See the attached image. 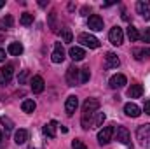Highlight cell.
I'll return each mask as SVG.
<instances>
[{
	"mask_svg": "<svg viewBox=\"0 0 150 149\" xmlns=\"http://www.w3.org/2000/svg\"><path fill=\"white\" fill-rule=\"evenodd\" d=\"M105 121V114L103 112H93V114H82V128L89 130V128H98L101 126Z\"/></svg>",
	"mask_w": 150,
	"mask_h": 149,
	"instance_id": "6da1fadb",
	"label": "cell"
},
{
	"mask_svg": "<svg viewBox=\"0 0 150 149\" xmlns=\"http://www.w3.org/2000/svg\"><path fill=\"white\" fill-rule=\"evenodd\" d=\"M136 139H138L140 146L150 148V123L138 126V130H136Z\"/></svg>",
	"mask_w": 150,
	"mask_h": 149,
	"instance_id": "7a4b0ae2",
	"label": "cell"
},
{
	"mask_svg": "<svg viewBox=\"0 0 150 149\" xmlns=\"http://www.w3.org/2000/svg\"><path fill=\"white\" fill-rule=\"evenodd\" d=\"M113 126H103L100 132H98V142H100V146H107L110 140H112L113 137Z\"/></svg>",
	"mask_w": 150,
	"mask_h": 149,
	"instance_id": "3957f363",
	"label": "cell"
},
{
	"mask_svg": "<svg viewBox=\"0 0 150 149\" xmlns=\"http://www.w3.org/2000/svg\"><path fill=\"white\" fill-rule=\"evenodd\" d=\"M79 42L82 46H86V47H91V49L100 47V40L94 37V35H91V34H80L79 35Z\"/></svg>",
	"mask_w": 150,
	"mask_h": 149,
	"instance_id": "277c9868",
	"label": "cell"
},
{
	"mask_svg": "<svg viewBox=\"0 0 150 149\" xmlns=\"http://www.w3.org/2000/svg\"><path fill=\"white\" fill-rule=\"evenodd\" d=\"M113 133H115V137H117V140L120 144H126V146L131 144V135H129V130L126 126H117L113 130Z\"/></svg>",
	"mask_w": 150,
	"mask_h": 149,
	"instance_id": "5b68a950",
	"label": "cell"
},
{
	"mask_svg": "<svg viewBox=\"0 0 150 149\" xmlns=\"http://www.w3.org/2000/svg\"><path fill=\"white\" fill-rule=\"evenodd\" d=\"M80 70L75 67V65H70L68 69H67V82H68V86H75V84H79L80 82Z\"/></svg>",
	"mask_w": 150,
	"mask_h": 149,
	"instance_id": "8992f818",
	"label": "cell"
},
{
	"mask_svg": "<svg viewBox=\"0 0 150 149\" xmlns=\"http://www.w3.org/2000/svg\"><path fill=\"white\" fill-rule=\"evenodd\" d=\"M108 39H110V42H112L113 46H120L124 42V32H122V28L120 27H113L112 30H110V34H108Z\"/></svg>",
	"mask_w": 150,
	"mask_h": 149,
	"instance_id": "52a82bcc",
	"label": "cell"
},
{
	"mask_svg": "<svg viewBox=\"0 0 150 149\" xmlns=\"http://www.w3.org/2000/svg\"><path fill=\"white\" fill-rule=\"evenodd\" d=\"M87 27L93 32H101L103 30V18L98 16V14H91L89 19H87Z\"/></svg>",
	"mask_w": 150,
	"mask_h": 149,
	"instance_id": "ba28073f",
	"label": "cell"
},
{
	"mask_svg": "<svg viewBox=\"0 0 150 149\" xmlns=\"http://www.w3.org/2000/svg\"><path fill=\"white\" fill-rule=\"evenodd\" d=\"M100 109V100L98 98H87L82 105V114H93Z\"/></svg>",
	"mask_w": 150,
	"mask_h": 149,
	"instance_id": "9c48e42d",
	"label": "cell"
},
{
	"mask_svg": "<svg viewBox=\"0 0 150 149\" xmlns=\"http://www.w3.org/2000/svg\"><path fill=\"white\" fill-rule=\"evenodd\" d=\"M108 84H110L112 90H119V88H124V86L127 84V79H126V75L124 74H115V75L110 77Z\"/></svg>",
	"mask_w": 150,
	"mask_h": 149,
	"instance_id": "30bf717a",
	"label": "cell"
},
{
	"mask_svg": "<svg viewBox=\"0 0 150 149\" xmlns=\"http://www.w3.org/2000/svg\"><path fill=\"white\" fill-rule=\"evenodd\" d=\"M136 12L143 18V19H150V2L149 0H140L136 4Z\"/></svg>",
	"mask_w": 150,
	"mask_h": 149,
	"instance_id": "8fae6325",
	"label": "cell"
},
{
	"mask_svg": "<svg viewBox=\"0 0 150 149\" xmlns=\"http://www.w3.org/2000/svg\"><path fill=\"white\" fill-rule=\"evenodd\" d=\"M51 60H52V63H61L65 60V49H63V46L59 42L54 44V51L51 54Z\"/></svg>",
	"mask_w": 150,
	"mask_h": 149,
	"instance_id": "7c38bea8",
	"label": "cell"
},
{
	"mask_svg": "<svg viewBox=\"0 0 150 149\" xmlns=\"http://www.w3.org/2000/svg\"><path fill=\"white\" fill-rule=\"evenodd\" d=\"M12 74H14V67L12 65H5L0 69V82L2 84H7L11 79H12Z\"/></svg>",
	"mask_w": 150,
	"mask_h": 149,
	"instance_id": "4fadbf2b",
	"label": "cell"
},
{
	"mask_svg": "<svg viewBox=\"0 0 150 149\" xmlns=\"http://www.w3.org/2000/svg\"><path fill=\"white\" fill-rule=\"evenodd\" d=\"M77 107H79V98H77L75 95H70V97L67 98V102H65V111H67V114L72 116Z\"/></svg>",
	"mask_w": 150,
	"mask_h": 149,
	"instance_id": "5bb4252c",
	"label": "cell"
},
{
	"mask_svg": "<svg viewBox=\"0 0 150 149\" xmlns=\"http://www.w3.org/2000/svg\"><path fill=\"white\" fill-rule=\"evenodd\" d=\"M68 54H70V58H72L74 62H80V60L86 58V51H84L82 47H79V46H72L70 51H68Z\"/></svg>",
	"mask_w": 150,
	"mask_h": 149,
	"instance_id": "9a60e30c",
	"label": "cell"
},
{
	"mask_svg": "<svg viewBox=\"0 0 150 149\" xmlns=\"http://www.w3.org/2000/svg\"><path fill=\"white\" fill-rule=\"evenodd\" d=\"M142 95H143V86H142V84L134 82V84H131V86L127 88V97H129V98H140Z\"/></svg>",
	"mask_w": 150,
	"mask_h": 149,
	"instance_id": "2e32d148",
	"label": "cell"
},
{
	"mask_svg": "<svg viewBox=\"0 0 150 149\" xmlns=\"http://www.w3.org/2000/svg\"><path fill=\"white\" fill-rule=\"evenodd\" d=\"M105 65H107V69H117V67L120 65V60H119V56H117L115 53H107V56H105Z\"/></svg>",
	"mask_w": 150,
	"mask_h": 149,
	"instance_id": "e0dca14e",
	"label": "cell"
},
{
	"mask_svg": "<svg viewBox=\"0 0 150 149\" xmlns=\"http://www.w3.org/2000/svg\"><path fill=\"white\" fill-rule=\"evenodd\" d=\"M124 112H126V116H129V117H138V116L142 114V109H140L136 104L129 102V104L124 105Z\"/></svg>",
	"mask_w": 150,
	"mask_h": 149,
	"instance_id": "ac0fdd59",
	"label": "cell"
},
{
	"mask_svg": "<svg viewBox=\"0 0 150 149\" xmlns=\"http://www.w3.org/2000/svg\"><path fill=\"white\" fill-rule=\"evenodd\" d=\"M30 86H32V91H33V93H42V91H44V79H42L40 75H33Z\"/></svg>",
	"mask_w": 150,
	"mask_h": 149,
	"instance_id": "d6986e66",
	"label": "cell"
},
{
	"mask_svg": "<svg viewBox=\"0 0 150 149\" xmlns=\"http://www.w3.org/2000/svg\"><path fill=\"white\" fill-rule=\"evenodd\" d=\"M23 51H25V47H23L21 42H11L9 47H7V53L12 54V56H19V54H23Z\"/></svg>",
	"mask_w": 150,
	"mask_h": 149,
	"instance_id": "ffe728a7",
	"label": "cell"
},
{
	"mask_svg": "<svg viewBox=\"0 0 150 149\" xmlns=\"http://www.w3.org/2000/svg\"><path fill=\"white\" fill-rule=\"evenodd\" d=\"M26 140H28V132H26L25 128L16 130V133H14V142H16L18 146H21V144H25Z\"/></svg>",
	"mask_w": 150,
	"mask_h": 149,
	"instance_id": "44dd1931",
	"label": "cell"
},
{
	"mask_svg": "<svg viewBox=\"0 0 150 149\" xmlns=\"http://www.w3.org/2000/svg\"><path fill=\"white\" fill-rule=\"evenodd\" d=\"M56 128H58V123L56 121H49L44 126V135H47L49 139H54L56 137Z\"/></svg>",
	"mask_w": 150,
	"mask_h": 149,
	"instance_id": "7402d4cb",
	"label": "cell"
},
{
	"mask_svg": "<svg viewBox=\"0 0 150 149\" xmlns=\"http://www.w3.org/2000/svg\"><path fill=\"white\" fill-rule=\"evenodd\" d=\"M49 28H51L54 34H58V32H59V25H58V12H56V11H51V14H49Z\"/></svg>",
	"mask_w": 150,
	"mask_h": 149,
	"instance_id": "603a6c76",
	"label": "cell"
},
{
	"mask_svg": "<svg viewBox=\"0 0 150 149\" xmlns=\"http://www.w3.org/2000/svg\"><path fill=\"white\" fill-rule=\"evenodd\" d=\"M133 54H134L136 60L149 58L150 56V47H134V49H133Z\"/></svg>",
	"mask_w": 150,
	"mask_h": 149,
	"instance_id": "cb8c5ba5",
	"label": "cell"
},
{
	"mask_svg": "<svg viewBox=\"0 0 150 149\" xmlns=\"http://www.w3.org/2000/svg\"><path fill=\"white\" fill-rule=\"evenodd\" d=\"M12 25H14V19H12V16L11 14H7V16H4V18H0V28L5 32V30H11L12 28Z\"/></svg>",
	"mask_w": 150,
	"mask_h": 149,
	"instance_id": "d4e9b609",
	"label": "cell"
},
{
	"mask_svg": "<svg viewBox=\"0 0 150 149\" xmlns=\"http://www.w3.org/2000/svg\"><path fill=\"white\" fill-rule=\"evenodd\" d=\"M21 109H23V112H26V114H32V112L37 109V104H35L33 100L26 98V100H23V104H21Z\"/></svg>",
	"mask_w": 150,
	"mask_h": 149,
	"instance_id": "484cf974",
	"label": "cell"
},
{
	"mask_svg": "<svg viewBox=\"0 0 150 149\" xmlns=\"http://www.w3.org/2000/svg\"><path fill=\"white\" fill-rule=\"evenodd\" d=\"M127 37H129V40H131V42H136V40H140V37H142V35L138 34V30H136L133 25H129V27H127Z\"/></svg>",
	"mask_w": 150,
	"mask_h": 149,
	"instance_id": "4316f807",
	"label": "cell"
},
{
	"mask_svg": "<svg viewBox=\"0 0 150 149\" xmlns=\"http://www.w3.org/2000/svg\"><path fill=\"white\" fill-rule=\"evenodd\" d=\"M0 123H2V126L5 128V132H12V128H14V123H12V119H11V117H7V116H2V117H0Z\"/></svg>",
	"mask_w": 150,
	"mask_h": 149,
	"instance_id": "83f0119b",
	"label": "cell"
},
{
	"mask_svg": "<svg viewBox=\"0 0 150 149\" xmlns=\"http://www.w3.org/2000/svg\"><path fill=\"white\" fill-rule=\"evenodd\" d=\"M19 21H21V25H23V27H30V25L33 23V14H30V12H23Z\"/></svg>",
	"mask_w": 150,
	"mask_h": 149,
	"instance_id": "f1b7e54d",
	"label": "cell"
},
{
	"mask_svg": "<svg viewBox=\"0 0 150 149\" xmlns=\"http://www.w3.org/2000/svg\"><path fill=\"white\" fill-rule=\"evenodd\" d=\"M89 79H91V70H89V67L80 69V84H86Z\"/></svg>",
	"mask_w": 150,
	"mask_h": 149,
	"instance_id": "f546056e",
	"label": "cell"
},
{
	"mask_svg": "<svg viewBox=\"0 0 150 149\" xmlns=\"http://www.w3.org/2000/svg\"><path fill=\"white\" fill-rule=\"evenodd\" d=\"M61 35H63V40L65 42H72L74 40V35H72V30L70 28H63L61 30Z\"/></svg>",
	"mask_w": 150,
	"mask_h": 149,
	"instance_id": "4dcf8cb0",
	"label": "cell"
},
{
	"mask_svg": "<svg viewBox=\"0 0 150 149\" xmlns=\"http://www.w3.org/2000/svg\"><path fill=\"white\" fill-rule=\"evenodd\" d=\"M72 148L74 149H87L86 148V144H84L82 140H79V139H75L74 142H72Z\"/></svg>",
	"mask_w": 150,
	"mask_h": 149,
	"instance_id": "1f68e13d",
	"label": "cell"
},
{
	"mask_svg": "<svg viewBox=\"0 0 150 149\" xmlns=\"http://www.w3.org/2000/svg\"><path fill=\"white\" fill-rule=\"evenodd\" d=\"M28 74H30L28 70H23V72L19 74V77H18V82H19V84H25V81H26V77H28Z\"/></svg>",
	"mask_w": 150,
	"mask_h": 149,
	"instance_id": "d6a6232c",
	"label": "cell"
},
{
	"mask_svg": "<svg viewBox=\"0 0 150 149\" xmlns=\"http://www.w3.org/2000/svg\"><path fill=\"white\" fill-rule=\"evenodd\" d=\"M142 40L143 42H150V28H145V32H143V35H142Z\"/></svg>",
	"mask_w": 150,
	"mask_h": 149,
	"instance_id": "836d02e7",
	"label": "cell"
},
{
	"mask_svg": "<svg viewBox=\"0 0 150 149\" xmlns=\"http://www.w3.org/2000/svg\"><path fill=\"white\" fill-rule=\"evenodd\" d=\"M143 109H145V112H147V114H150V100H147V102H145Z\"/></svg>",
	"mask_w": 150,
	"mask_h": 149,
	"instance_id": "e575fe53",
	"label": "cell"
},
{
	"mask_svg": "<svg viewBox=\"0 0 150 149\" xmlns=\"http://www.w3.org/2000/svg\"><path fill=\"white\" fill-rule=\"evenodd\" d=\"M0 62H5V51L0 47Z\"/></svg>",
	"mask_w": 150,
	"mask_h": 149,
	"instance_id": "d590c367",
	"label": "cell"
},
{
	"mask_svg": "<svg viewBox=\"0 0 150 149\" xmlns=\"http://www.w3.org/2000/svg\"><path fill=\"white\" fill-rule=\"evenodd\" d=\"M80 12H82V16H86V14L89 12V7H82V11H80Z\"/></svg>",
	"mask_w": 150,
	"mask_h": 149,
	"instance_id": "8d00e7d4",
	"label": "cell"
},
{
	"mask_svg": "<svg viewBox=\"0 0 150 149\" xmlns=\"http://www.w3.org/2000/svg\"><path fill=\"white\" fill-rule=\"evenodd\" d=\"M38 5H40V7H45V5H47V2H45V0H40V2H38Z\"/></svg>",
	"mask_w": 150,
	"mask_h": 149,
	"instance_id": "74e56055",
	"label": "cell"
},
{
	"mask_svg": "<svg viewBox=\"0 0 150 149\" xmlns=\"http://www.w3.org/2000/svg\"><path fill=\"white\" fill-rule=\"evenodd\" d=\"M4 5H5V0H0V9H2Z\"/></svg>",
	"mask_w": 150,
	"mask_h": 149,
	"instance_id": "f35d334b",
	"label": "cell"
},
{
	"mask_svg": "<svg viewBox=\"0 0 150 149\" xmlns=\"http://www.w3.org/2000/svg\"><path fill=\"white\" fill-rule=\"evenodd\" d=\"M0 142H2V132H0Z\"/></svg>",
	"mask_w": 150,
	"mask_h": 149,
	"instance_id": "ab89813d",
	"label": "cell"
}]
</instances>
